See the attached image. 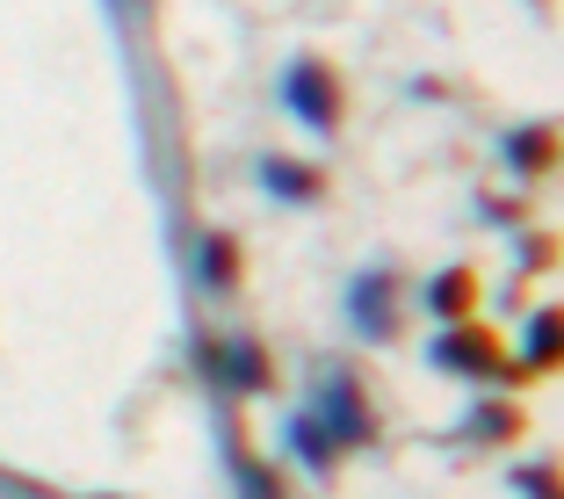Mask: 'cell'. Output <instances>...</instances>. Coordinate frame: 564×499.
<instances>
[{"label":"cell","mask_w":564,"mask_h":499,"mask_svg":"<svg viewBox=\"0 0 564 499\" xmlns=\"http://www.w3.org/2000/svg\"><path fill=\"white\" fill-rule=\"evenodd\" d=\"M203 369H210V383H217V391H232V399H268V391H275V355H268L253 333L203 340Z\"/></svg>","instance_id":"cell-5"},{"label":"cell","mask_w":564,"mask_h":499,"mask_svg":"<svg viewBox=\"0 0 564 499\" xmlns=\"http://www.w3.org/2000/svg\"><path fill=\"white\" fill-rule=\"evenodd\" d=\"M239 499H290L282 492V470L275 464H261V456H239Z\"/></svg>","instance_id":"cell-15"},{"label":"cell","mask_w":564,"mask_h":499,"mask_svg":"<svg viewBox=\"0 0 564 499\" xmlns=\"http://www.w3.org/2000/svg\"><path fill=\"white\" fill-rule=\"evenodd\" d=\"M427 369H434V377L485 383V391H529V383H535L529 362H521V355H507V340H499L485 318H464V326H434Z\"/></svg>","instance_id":"cell-1"},{"label":"cell","mask_w":564,"mask_h":499,"mask_svg":"<svg viewBox=\"0 0 564 499\" xmlns=\"http://www.w3.org/2000/svg\"><path fill=\"white\" fill-rule=\"evenodd\" d=\"M275 95L312 138H340V123H348V73L333 66L326 51H297V58L282 66Z\"/></svg>","instance_id":"cell-2"},{"label":"cell","mask_w":564,"mask_h":499,"mask_svg":"<svg viewBox=\"0 0 564 499\" xmlns=\"http://www.w3.org/2000/svg\"><path fill=\"white\" fill-rule=\"evenodd\" d=\"M499 166L514 174V182H550L564 166V131L557 123H514V131H499Z\"/></svg>","instance_id":"cell-6"},{"label":"cell","mask_w":564,"mask_h":499,"mask_svg":"<svg viewBox=\"0 0 564 499\" xmlns=\"http://www.w3.org/2000/svg\"><path fill=\"white\" fill-rule=\"evenodd\" d=\"M478 217H485V225H529V196H499V188H485Z\"/></svg>","instance_id":"cell-16"},{"label":"cell","mask_w":564,"mask_h":499,"mask_svg":"<svg viewBox=\"0 0 564 499\" xmlns=\"http://www.w3.org/2000/svg\"><path fill=\"white\" fill-rule=\"evenodd\" d=\"M521 499H564V456H543V464H514L507 470Z\"/></svg>","instance_id":"cell-13"},{"label":"cell","mask_w":564,"mask_h":499,"mask_svg":"<svg viewBox=\"0 0 564 499\" xmlns=\"http://www.w3.org/2000/svg\"><path fill=\"white\" fill-rule=\"evenodd\" d=\"M456 434H464L470 449H514L521 434H529V413H521V399H507V391H485Z\"/></svg>","instance_id":"cell-9"},{"label":"cell","mask_w":564,"mask_h":499,"mask_svg":"<svg viewBox=\"0 0 564 499\" xmlns=\"http://www.w3.org/2000/svg\"><path fill=\"white\" fill-rule=\"evenodd\" d=\"M564 261V239L557 232H521L514 239V275H550Z\"/></svg>","instance_id":"cell-14"},{"label":"cell","mask_w":564,"mask_h":499,"mask_svg":"<svg viewBox=\"0 0 564 499\" xmlns=\"http://www.w3.org/2000/svg\"><path fill=\"white\" fill-rule=\"evenodd\" d=\"M253 182L275 203H297V210H312V203L333 196V174L318 160H297V152H261V160H253Z\"/></svg>","instance_id":"cell-7"},{"label":"cell","mask_w":564,"mask_h":499,"mask_svg":"<svg viewBox=\"0 0 564 499\" xmlns=\"http://www.w3.org/2000/svg\"><path fill=\"white\" fill-rule=\"evenodd\" d=\"M196 275H203V290H217V297H239V283H247V253H239V232H203Z\"/></svg>","instance_id":"cell-12"},{"label":"cell","mask_w":564,"mask_h":499,"mask_svg":"<svg viewBox=\"0 0 564 499\" xmlns=\"http://www.w3.org/2000/svg\"><path fill=\"white\" fill-rule=\"evenodd\" d=\"M348 333L362 348H399V333H405V268L399 261H369L348 283Z\"/></svg>","instance_id":"cell-3"},{"label":"cell","mask_w":564,"mask_h":499,"mask_svg":"<svg viewBox=\"0 0 564 499\" xmlns=\"http://www.w3.org/2000/svg\"><path fill=\"white\" fill-rule=\"evenodd\" d=\"M282 442H290V449H297V464L312 470V478H326V485L340 478V464H348V442H340V434H333L318 413H290Z\"/></svg>","instance_id":"cell-10"},{"label":"cell","mask_w":564,"mask_h":499,"mask_svg":"<svg viewBox=\"0 0 564 499\" xmlns=\"http://www.w3.org/2000/svg\"><path fill=\"white\" fill-rule=\"evenodd\" d=\"M312 413L326 420L348 449H377V434H383V420H377V405H369V391H362V377H355V362H326L318 369V383H312Z\"/></svg>","instance_id":"cell-4"},{"label":"cell","mask_w":564,"mask_h":499,"mask_svg":"<svg viewBox=\"0 0 564 499\" xmlns=\"http://www.w3.org/2000/svg\"><path fill=\"white\" fill-rule=\"evenodd\" d=\"M521 362H529L535 383L564 369V297H550V304L529 312V326H521Z\"/></svg>","instance_id":"cell-11"},{"label":"cell","mask_w":564,"mask_h":499,"mask_svg":"<svg viewBox=\"0 0 564 499\" xmlns=\"http://www.w3.org/2000/svg\"><path fill=\"white\" fill-rule=\"evenodd\" d=\"M478 297H485V275L470 261L434 268L427 283H420V312H427L434 326H464V318H478Z\"/></svg>","instance_id":"cell-8"}]
</instances>
